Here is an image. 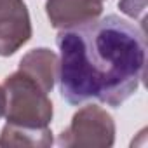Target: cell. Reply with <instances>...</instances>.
<instances>
[{
    "label": "cell",
    "mask_w": 148,
    "mask_h": 148,
    "mask_svg": "<svg viewBox=\"0 0 148 148\" xmlns=\"http://www.w3.org/2000/svg\"><path fill=\"white\" fill-rule=\"evenodd\" d=\"M56 44L61 52L59 91L70 105L96 99L117 108L143 80L145 33L115 14L61 30Z\"/></svg>",
    "instance_id": "6da1fadb"
},
{
    "label": "cell",
    "mask_w": 148,
    "mask_h": 148,
    "mask_svg": "<svg viewBox=\"0 0 148 148\" xmlns=\"http://www.w3.org/2000/svg\"><path fill=\"white\" fill-rule=\"evenodd\" d=\"M4 115L7 124L19 129H47L52 120V103L49 92L21 70L5 77L2 84Z\"/></svg>",
    "instance_id": "7a4b0ae2"
},
{
    "label": "cell",
    "mask_w": 148,
    "mask_h": 148,
    "mask_svg": "<svg viewBox=\"0 0 148 148\" xmlns=\"http://www.w3.org/2000/svg\"><path fill=\"white\" fill-rule=\"evenodd\" d=\"M115 143V122L112 115L98 105L80 108L71 124L59 134L58 145L64 148H108Z\"/></svg>",
    "instance_id": "3957f363"
},
{
    "label": "cell",
    "mask_w": 148,
    "mask_h": 148,
    "mask_svg": "<svg viewBox=\"0 0 148 148\" xmlns=\"http://www.w3.org/2000/svg\"><path fill=\"white\" fill-rule=\"evenodd\" d=\"M32 38L25 0H0V56H12Z\"/></svg>",
    "instance_id": "277c9868"
},
{
    "label": "cell",
    "mask_w": 148,
    "mask_h": 148,
    "mask_svg": "<svg viewBox=\"0 0 148 148\" xmlns=\"http://www.w3.org/2000/svg\"><path fill=\"white\" fill-rule=\"evenodd\" d=\"M105 0H47L45 12L51 26L66 30L98 19L103 12Z\"/></svg>",
    "instance_id": "5b68a950"
},
{
    "label": "cell",
    "mask_w": 148,
    "mask_h": 148,
    "mask_svg": "<svg viewBox=\"0 0 148 148\" xmlns=\"http://www.w3.org/2000/svg\"><path fill=\"white\" fill-rule=\"evenodd\" d=\"M19 70L37 80L45 92H51L59 71V58L47 47H38L26 52L19 61Z\"/></svg>",
    "instance_id": "8992f818"
},
{
    "label": "cell",
    "mask_w": 148,
    "mask_h": 148,
    "mask_svg": "<svg viewBox=\"0 0 148 148\" xmlns=\"http://www.w3.org/2000/svg\"><path fill=\"white\" fill-rule=\"evenodd\" d=\"M52 141V132L51 129H19L12 127L9 124L4 125L2 132H0V146H40L47 148L51 146Z\"/></svg>",
    "instance_id": "52a82bcc"
},
{
    "label": "cell",
    "mask_w": 148,
    "mask_h": 148,
    "mask_svg": "<svg viewBox=\"0 0 148 148\" xmlns=\"http://www.w3.org/2000/svg\"><path fill=\"white\" fill-rule=\"evenodd\" d=\"M139 2L146 4V0H139ZM119 7H120V11H122L124 14H127V16H131V18H141V16H143L141 11H139L138 5H136V0H120V2H119Z\"/></svg>",
    "instance_id": "ba28073f"
},
{
    "label": "cell",
    "mask_w": 148,
    "mask_h": 148,
    "mask_svg": "<svg viewBox=\"0 0 148 148\" xmlns=\"http://www.w3.org/2000/svg\"><path fill=\"white\" fill-rule=\"evenodd\" d=\"M4 115V92H2V87H0V119Z\"/></svg>",
    "instance_id": "9c48e42d"
}]
</instances>
